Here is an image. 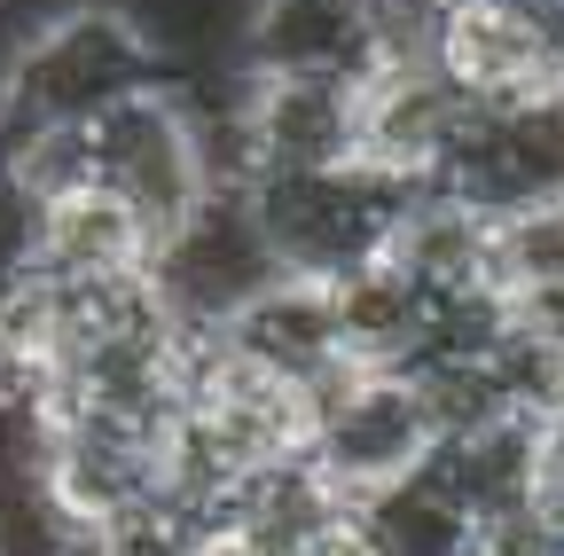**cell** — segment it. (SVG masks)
Instances as JSON below:
<instances>
[{"label":"cell","mask_w":564,"mask_h":556,"mask_svg":"<svg viewBox=\"0 0 564 556\" xmlns=\"http://www.w3.org/2000/svg\"><path fill=\"white\" fill-rule=\"evenodd\" d=\"M133 87H158V47L126 9L102 0H70L17 32L0 55V157L47 142V133H79Z\"/></svg>","instance_id":"cell-1"},{"label":"cell","mask_w":564,"mask_h":556,"mask_svg":"<svg viewBox=\"0 0 564 556\" xmlns=\"http://www.w3.org/2000/svg\"><path fill=\"white\" fill-rule=\"evenodd\" d=\"M79 157H87V173L102 188H118L133 204L141 228H150L158 243L181 236L204 204L228 188L212 133L196 126V110L173 87H133L95 126H79Z\"/></svg>","instance_id":"cell-2"},{"label":"cell","mask_w":564,"mask_h":556,"mask_svg":"<svg viewBox=\"0 0 564 556\" xmlns=\"http://www.w3.org/2000/svg\"><path fill=\"white\" fill-rule=\"evenodd\" d=\"M440 400L415 369H337L322 384V439L314 470L345 502H377L392 486L423 478L440 455Z\"/></svg>","instance_id":"cell-3"},{"label":"cell","mask_w":564,"mask_h":556,"mask_svg":"<svg viewBox=\"0 0 564 556\" xmlns=\"http://www.w3.org/2000/svg\"><path fill=\"white\" fill-rule=\"evenodd\" d=\"M352 72H259L236 95V157L228 181H282V173H337L352 165Z\"/></svg>","instance_id":"cell-4"},{"label":"cell","mask_w":564,"mask_h":556,"mask_svg":"<svg viewBox=\"0 0 564 556\" xmlns=\"http://www.w3.org/2000/svg\"><path fill=\"white\" fill-rule=\"evenodd\" d=\"M158 236L141 228V212L102 188L95 173H70L40 196H24V251L17 266H32L55 291H102V283H133L150 274Z\"/></svg>","instance_id":"cell-5"},{"label":"cell","mask_w":564,"mask_h":556,"mask_svg":"<svg viewBox=\"0 0 564 556\" xmlns=\"http://www.w3.org/2000/svg\"><path fill=\"white\" fill-rule=\"evenodd\" d=\"M432 72L470 110H502L564 79V40L541 0H447L432 32Z\"/></svg>","instance_id":"cell-6"},{"label":"cell","mask_w":564,"mask_h":556,"mask_svg":"<svg viewBox=\"0 0 564 556\" xmlns=\"http://www.w3.org/2000/svg\"><path fill=\"white\" fill-rule=\"evenodd\" d=\"M291 556H384V541H377V525H369V510L361 502H337Z\"/></svg>","instance_id":"cell-7"},{"label":"cell","mask_w":564,"mask_h":556,"mask_svg":"<svg viewBox=\"0 0 564 556\" xmlns=\"http://www.w3.org/2000/svg\"><path fill=\"white\" fill-rule=\"evenodd\" d=\"M463 556H470V548H463Z\"/></svg>","instance_id":"cell-8"}]
</instances>
